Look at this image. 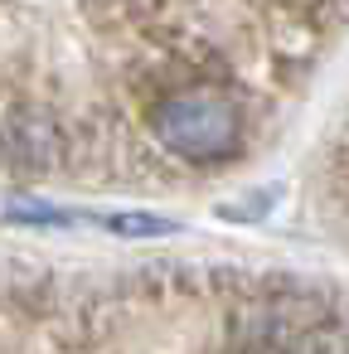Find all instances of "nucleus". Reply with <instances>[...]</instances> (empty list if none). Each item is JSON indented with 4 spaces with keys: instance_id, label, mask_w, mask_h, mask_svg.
<instances>
[{
    "instance_id": "7ed1b4c3",
    "label": "nucleus",
    "mask_w": 349,
    "mask_h": 354,
    "mask_svg": "<svg viewBox=\"0 0 349 354\" xmlns=\"http://www.w3.org/2000/svg\"><path fill=\"white\" fill-rule=\"evenodd\" d=\"M334 354H349V339H339V344H334Z\"/></svg>"
},
{
    "instance_id": "f257e3e1",
    "label": "nucleus",
    "mask_w": 349,
    "mask_h": 354,
    "mask_svg": "<svg viewBox=\"0 0 349 354\" xmlns=\"http://www.w3.org/2000/svg\"><path fill=\"white\" fill-rule=\"evenodd\" d=\"M160 146H170L175 156L185 160H218L238 146L243 136V122H238V107L223 97V93H209V88H189V93H175L155 107L151 117Z\"/></svg>"
},
{
    "instance_id": "f03ea898",
    "label": "nucleus",
    "mask_w": 349,
    "mask_h": 354,
    "mask_svg": "<svg viewBox=\"0 0 349 354\" xmlns=\"http://www.w3.org/2000/svg\"><path fill=\"white\" fill-rule=\"evenodd\" d=\"M112 228L117 233H170L175 223L170 218H151V214H122V218H112Z\"/></svg>"
}]
</instances>
